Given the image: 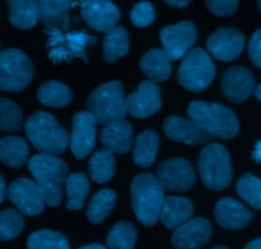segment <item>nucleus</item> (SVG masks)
Instances as JSON below:
<instances>
[{"label":"nucleus","mask_w":261,"mask_h":249,"mask_svg":"<svg viewBox=\"0 0 261 249\" xmlns=\"http://www.w3.org/2000/svg\"><path fill=\"white\" fill-rule=\"evenodd\" d=\"M97 122L88 111H79L73 118L70 148L73 155L82 160L91 153L96 143Z\"/></svg>","instance_id":"2eb2a0df"},{"label":"nucleus","mask_w":261,"mask_h":249,"mask_svg":"<svg viewBox=\"0 0 261 249\" xmlns=\"http://www.w3.org/2000/svg\"><path fill=\"white\" fill-rule=\"evenodd\" d=\"M37 97L43 105L50 107H64L71 101V91L56 81H48L38 88Z\"/></svg>","instance_id":"2f4dec72"},{"label":"nucleus","mask_w":261,"mask_h":249,"mask_svg":"<svg viewBox=\"0 0 261 249\" xmlns=\"http://www.w3.org/2000/svg\"><path fill=\"white\" fill-rule=\"evenodd\" d=\"M245 249H261V238H259V239L252 240V242H250L249 244L245 247Z\"/></svg>","instance_id":"c03bdc74"},{"label":"nucleus","mask_w":261,"mask_h":249,"mask_svg":"<svg viewBox=\"0 0 261 249\" xmlns=\"http://www.w3.org/2000/svg\"><path fill=\"white\" fill-rule=\"evenodd\" d=\"M5 196H7V186H5L4 178L0 175V203L4 201Z\"/></svg>","instance_id":"37998d69"},{"label":"nucleus","mask_w":261,"mask_h":249,"mask_svg":"<svg viewBox=\"0 0 261 249\" xmlns=\"http://www.w3.org/2000/svg\"><path fill=\"white\" fill-rule=\"evenodd\" d=\"M161 89L153 81H144L126 97L127 112L138 119L150 117L161 109Z\"/></svg>","instance_id":"a211bd4d"},{"label":"nucleus","mask_w":261,"mask_h":249,"mask_svg":"<svg viewBox=\"0 0 261 249\" xmlns=\"http://www.w3.org/2000/svg\"><path fill=\"white\" fill-rule=\"evenodd\" d=\"M236 189L245 202L255 210H261V179L252 174H245L237 180Z\"/></svg>","instance_id":"f704fd0d"},{"label":"nucleus","mask_w":261,"mask_h":249,"mask_svg":"<svg viewBox=\"0 0 261 249\" xmlns=\"http://www.w3.org/2000/svg\"><path fill=\"white\" fill-rule=\"evenodd\" d=\"M82 17L92 30L106 33L116 26L121 13L110 0H81Z\"/></svg>","instance_id":"4468645a"},{"label":"nucleus","mask_w":261,"mask_h":249,"mask_svg":"<svg viewBox=\"0 0 261 249\" xmlns=\"http://www.w3.org/2000/svg\"><path fill=\"white\" fill-rule=\"evenodd\" d=\"M157 178L168 191L186 192L196 183V175L188 160L181 157L167 159L157 168Z\"/></svg>","instance_id":"9d476101"},{"label":"nucleus","mask_w":261,"mask_h":249,"mask_svg":"<svg viewBox=\"0 0 261 249\" xmlns=\"http://www.w3.org/2000/svg\"><path fill=\"white\" fill-rule=\"evenodd\" d=\"M221 89L228 101L241 104L255 91V79L245 66H232L223 73Z\"/></svg>","instance_id":"f3484780"},{"label":"nucleus","mask_w":261,"mask_h":249,"mask_svg":"<svg viewBox=\"0 0 261 249\" xmlns=\"http://www.w3.org/2000/svg\"><path fill=\"white\" fill-rule=\"evenodd\" d=\"M10 202L27 216H37L45 209V198L37 183L27 178H19L8 188Z\"/></svg>","instance_id":"f8f14e48"},{"label":"nucleus","mask_w":261,"mask_h":249,"mask_svg":"<svg viewBox=\"0 0 261 249\" xmlns=\"http://www.w3.org/2000/svg\"><path fill=\"white\" fill-rule=\"evenodd\" d=\"M134 214L144 227H153L161 219L165 193L157 176L143 173L134 176L130 186Z\"/></svg>","instance_id":"f03ea898"},{"label":"nucleus","mask_w":261,"mask_h":249,"mask_svg":"<svg viewBox=\"0 0 261 249\" xmlns=\"http://www.w3.org/2000/svg\"><path fill=\"white\" fill-rule=\"evenodd\" d=\"M196 28L189 20H182L173 26H167L160 33L163 50L171 61L184 58L196 42Z\"/></svg>","instance_id":"9b49d317"},{"label":"nucleus","mask_w":261,"mask_h":249,"mask_svg":"<svg viewBox=\"0 0 261 249\" xmlns=\"http://www.w3.org/2000/svg\"><path fill=\"white\" fill-rule=\"evenodd\" d=\"M211 235V222L204 217H196L176 228L171 242L177 249H199L209 242Z\"/></svg>","instance_id":"6ab92c4d"},{"label":"nucleus","mask_w":261,"mask_h":249,"mask_svg":"<svg viewBox=\"0 0 261 249\" xmlns=\"http://www.w3.org/2000/svg\"><path fill=\"white\" fill-rule=\"evenodd\" d=\"M188 115L209 134L221 140H232L240 130L236 114L223 105L193 101L188 107Z\"/></svg>","instance_id":"20e7f679"},{"label":"nucleus","mask_w":261,"mask_h":249,"mask_svg":"<svg viewBox=\"0 0 261 249\" xmlns=\"http://www.w3.org/2000/svg\"><path fill=\"white\" fill-rule=\"evenodd\" d=\"M28 170L41 189L46 205L56 207L63 199V189L68 178V165L54 155L40 153L28 161Z\"/></svg>","instance_id":"f257e3e1"},{"label":"nucleus","mask_w":261,"mask_h":249,"mask_svg":"<svg viewBox=\"0 0 261 249\" xmlns=\"http://www.w3.org/2000/svg\"><path fill=\"white\" fill-rule=\"evenodd\" d=\"M115 153L107 148L98 150L92 155L88 163V170L92 180L96 183H106L114 176L116 169V159Z\"/></svg>","instance_id":"c756f323"},{"label":"nucleus","mask_w":261,"mask_h":249,"mask_svg":"<svg viewBox=\"0 0 261 249\" xmlns=\"http://www.w3.org/2000/svg\"><path fill=\"white\" fill-rule=\"evenodd\" d=\"M9 20L19 30H30L38 20V0H9Z\"/></svg>","instance_id":"a878e982"},{"label":"nucleus","mask_w":261,"mask_h":249,"mask_svg":"<svg viewBox=\"0 0 261 249\" xmlns=\"http://www.w3.org/2000/svg\"><path fill=\"white\" fill-rule=\"evenodd\" d=\"M198 170L204 186L213 191H223L232 180V166L228 151L219 143H211L201 150Z\"/></svg>","instance_id":"423d86ee"},{"label":"nucleus","mask_w":261,"mask_h":249,"mask_svg":"<svg viewBox=\"0 0 261 249\" xmlns=\"http://www.w3.org/2000/svg\"><path fill=\"white\" fill-rule=\"evenodd\" d=\"M33 65L28 56L18 49L0 51V89L18 92L31 83Z\"/></svg>","instance_id":"1a4fd4ad"},{"label":"nucleus","mask_w":261,"mask_h":249,"mask_svg":"<svg viewBox=\"0 0 261 249\" xmlns=\"http://www.w3.org/2000/svg\"><path fill=\"white\" fill-rule=\"evenodd\" d=\"M101 142L116 155L129 152L133 143V128L126 120H117L106 124L101 130Z\"/></svg>","instance_id":"412c9836"},{"label":"nucleus","mask_w":261,"mask_h":249,"mask_svg":"<svg viewBox=\"0 0 261 249\" xmlns=\"http://www.w3.org/2000/svg\"><path fill=\"white\" fill-rule=\"evenodd\" d=\"M66 209L79 211L84 207L89 193V180L86 174L74 173L68 175L65 183Z\"/></svg>","instance_id":"cd10ccee"},{"label":"nucleus","mask_w":261,"mask_h":249,"mask_svg":"<svg viewBox=\"0 0 261 249\" xmlns=\"http://www.w3.org/2000/svg\"><path fill=\"white\" fill-rule=\"evenodd\" d=\"M214 217L218 225L227 230H240L246 228L254 219V214L241 202L233 198H222L214 207Z\"/></svg>","instance_id":"aec40b11"},{"label":"nucleus","mask_w":261,"mask_h":249,"mask_svg":"<svg viewBox=\"0 0 261 249\" xmlns=\"http://www.w3.org/2000/svg\"><path fill=\"white\" fill-rule=\"evenodd\" d=\"M154 8L149 2H142L134 5L130 13V19L137 27H147L154 22Z\"/></svg>","instance_id":"4c0bfd02"},{"label":"nucleus","mask_w":261,"mask_h":249,"mask_svg":"<svg viewBox=\"0 0 261 249\" xmlns=\"http://www.w3.org/2000/svg\"><path fill=\"white\" fill-rule=\"evenodd\" d=\"M71 0H38V19L48 28H69Z\"/></svg>","instance_id":"5701e85b"},{"label":"nucleus","mask_w":261,"mask_h":249,"mask_svg":"<svg viewBox=\"0 0 261 249\" xmlns=\"http://www.w3.org/2000/svg\"><path fill=\"white\" fill-rule=\"evenodd\" d=\"M257 7H259V10L261 13V0H257Z\"/></svg>","instance_id":"09e8293b"},{"label":"nucleus","mask_w":261,"mask_h":249,"mask_svg":"<svg viewBox=\"0 0 261 249\" xmlns=\"http://www.w3.org/2000/svg\"><path fill=\"white\" fill-rule=\"evenodd\" d=\"M254 95H255V97H256V99L259 100V101H261V83L256 87V88H255Z\"/></svg>","instance_id":"49530a36"},{"label":"nucleus","mask_w":261,"mask_h":249,"mask_svg":"<svg viewBox=\"0 0 261 249\" xmlns=\"http://www.w3.org/2000/svg\"><path fill=\"white\" fill-rule=\"evenodd\" d=\"M140 69L153 82H163L171 76V59L162 49H152L140 59Z\"/></svg>","instance_id":"b1692460"},{"label":"nucleus","mask_w":261,"mask_h":249,"mask_svg":"<svg viewBox=\"0 0 261 249\" xmlns=\"http://www.w3.org/2000/svg\"><path fill=\"white\" fill-rule=\"evenodd\" d=\"M208 51L222 61H233L245 48V36L233 27H222L214 31L206 41Z\"/></svg>","instance_id":"ddd939ff"},{"label":"nucleus","mask_w":261,"mask_h":249,"mask_svg":"<svg viewBox=\"0 0 261 249\" xmlns=\"http://www.w3.org/2000/svg\"><path fill=\"white\" fill-rule=\"evenodd\" d=\"M194 215V205L185 197H166L161 211V221L167 229H176Z\"/></svg>","instance_id":"4be33fe9"},{"label":"nucleus","mask_w":261,"mask_h":249,"mask_svg":"<svg viewBox=\"0 0 261 249\" xmlns=\"http://www.w3.org/2000/svg\"><path fill=\"white\" fill-rule=\"evenodd\" d=\"M249 55L252 64L261 68V30H257L250 38Z\"/></svg>","instance_id":"ea45409f"},{"label":"nucleus","mask_w":261,"mask_h":249,"mask_svg":"<svg viewBox=\"0 0 261 249\" xmlns=\"http://www.w3.org/2000/svg\"><path fill=\"white\" fill-rule=\"evenodd\" d=\"M160 146L158 134L152 129H147L138 134L133 150V160L139 168H149L154 163Z\"/></svg>","instance_id":"393cba45"},{"label":"nucleus","mask_w":261,"mask_h":249,"mask_svg":"<svg viewBox=\"0 0 261 249\" xmlns=\"http://www.w3.org/2000/svg\"><path fill=\"white\" fill-rule=\"evenodd\" d=\"M252 159H254L256 163H261V141L255 145V150L252 152Z\"/></svg>","instance_id":"79ce46f5"},{"label":"nucleus","mask_w":261,"mask_h":249,"mask_svg":"<svg viewBox=\"0 0 261 249\" xmlns=\"http://www.w3.org/2000/svg\"><path fill=\"white\" fill-rule=\"evenodd\" d=\"M191 0H166L170 7H175V8H184L190 3Z\"/></svg>","instance_id":"a19ab883"},{"label":"nucleus","mask_w":261,"mask_h":249,"mask_svg":"<svg viewBox=\"0 0 261 249\" xmlns=\"http://www.w3.org/2000/svg\"><path fill=\"white\" fill-rule=\"evenodd\" d=\"M87 111L91 112L97 124L101 125L124 120L127 107L122 84L119 81L101 84L89 95L87 100Z\"/></svg>","instance_id":"39448f33"},{"label":"nucleus","mask_w":261,"mask_h":249,"mask_svg":"<svg viewBox=\"0 0 261 249\" xmlns=\"http://www.w3.org/2000/svg\"><path fill=\"white\" fill-rule=\"evenodd\" d=\"M30 151L20 137H4L0 140V163L9 168H19L28 161Z\"/></svg>","instance_id":"bb28decb"},{"label":"nucleus","mask_w":261,"mask_h":249,"mask_svg":"<svg viewBox=\"0 0 261 249\" xmlns=\"http://www.w3.org/2000/svg\"><path fill=\"white\" fill-rule=\"evenodd\" d=\"M27 249H70V245L61 233L43 229L28 237Z\"/></svg>","instance_id":"72a5a7b5"},{"label":"nucleus","mask_w":261,"mask_h":249,"mask_svg":"<svg viewBox=\"0 0 261 249\" xmlns=\"http://www.w3.org/2000/svg\"><path fill=\"white\" fill-rule=\"evenodd\" d=\"M23 127V115L15 102L0 99V132H17Z\"/></svg>","instance_id":"c9c22d12"},{"label":"nucleus","mask_w":261,"mask_h":249,"mask_svg":"<svg viewBox=\"0 0 261 249\" xmlns=\"http://www.w3.org/2000/svg\"><path fill=\"white\" fill-rule=\"evenodd\" d=\"M212 249H228V248L223 247V245H219V247H214V248H212Z\"/></svg>","instance_id":"de8ad7c7"},{"label":"nucleus","mask_w":261,"mask_h":249,"mask_svg":"<svg viewBox=\"0 0 261 249\" xmlns=\"http://www.w3.org/2000/svg\"><path fill=\"white\" fill-rule=\"evenodd\" d=\"M79 249H107V248H105L103 245H101V244H97V243H94V244L84 245V247H82V248H79Z\"/></svg>","instance_id":"a18cd8bd"},{"label":"nucleus","mask_w":261,"mask_h":249,"mask_svg":"<svg viewBox=\"0 0 261 249\" xmlns=\"http://www.w3.org/2000/svg\"><path fill=\"white\" fill-rule=\"evenodd\" d=\"M116 193L111 189H102L97 192L89 201L87 207V219L91 224L98 225L106 219L114 209Z\"/></svg>","instance_id":"7c9ffc66"},{"label":"nucleus","mask_w":261,"mask_h":249,"mask_svg":"<svg viewBox=\"0 0 261 249\" xmlns=\"http://www.w3.org/2000/svg\"><path fill=\"white\" fill-rule=\"evenodd\" d=\"M25 135L33 147L47 155H60L66 150L70 135L55 118L45 111L31 115L24 124Z\"/></svg>","instance_id":"7ed1b4c3"},{"label":"nucleus","mask_w":261,"mask_h":249,"mask_svg":"<svg viewBox=\"0 0 261 249\" xmlns=\"http://www.w3.org/2000/svg\"><path fill=\"white\" fill-rule=\"evenodd\" d=\"M216 66L211 55L200 48L191 49L182 58L177 71V81L184 88L201 92L213 82Z\"/></svg>","instance_id":"0eeeda50"},{"label":"nucleus","mask_w":261,"mask_h":249,"mask_svg":"<svg viewBox=\"0 0 261 249\" xmlns=\"http://www.w3.org/2000/svg\"><path fill=\"white\" fill-rule=\"evenodd\" d=\"M24 220L22 215L12 209L0 212V242H8L22 233Z\"/></svg>","instance_id":"e433bc0d"},{"label":"nucleus","mask_w":261,"mask_h":249,"mask_svg":"<svg viewBox=\"0 0 261 249\" xmlns=\"http://www.w3.org/2000/svg\"><path fill=\"white\" fill-rule=\"evenodd\" d=\"M240 0H205V5L211 13L218 17H228L236 12Z\"/></svg>","instance_id":"58836bf2"},{"label":"nucleus","mask_w":261,"mask_h":249,"mask_svg":"<svg viewBox=\"0 0 261 249\" xmlns=\"http://www.w3.org/2000/svg\"><path fill=\"white\" fill-rule=\"evenodd\" d=\"M129 51V36L121 26H115L103 38V56L109 63H115Z\"/></svg>","instance_id":"c85d7f7f"},{"label":"nucleus","mask_w":261,"mask_h":249,"mask_svg":"<svg viewBox=\"0 0 261 249\" xmlns=\"http://www.w3.org/2000/svg\"><path fill=\"white\" fill-rule=\"evenodd\" d=\"M138 239V232L130 222L121 221L114 225L106 238L110 249H134Z\"/></svg>","instance_id":"473e14b6"},{"label":"nucleus","mask_w":261,"mask_h":249,"mask_svg":"<svg viewBox=\"0 0 261 249\" xmlns=\"http://www.w3.org/2000/svg\"><path fill=\"white\" fill-rule=\"evenodd\" d=\"M163 132L167 138L175 142L185 145H204L213 140V135L209 134L203 127L194 120L185 119L180 117H168L163 123Z\"/></svg>","instance_id":"dca6fc26"},{"label":"nucleus","mask_w":261,"mask_h":249,"mask_svg":"<svg viewBox=\"0 0 261 249\" xmlns=\"http://www.w3.org/2000/svg\"><path fill=\"white\" fill-rule=\"evenodd\" d=\"M46 33L48 35V58L54 63L71 61L75 58H81L84 61H88L86 55V48L93 46L97 42V38L88 35L86 31L63 32L61 28H48L46 30Z\"/></svg>","instance_id":"6e6552de"}]
</instances>
